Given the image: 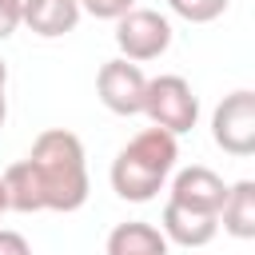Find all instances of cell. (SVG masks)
<instances>
[{
	"label": "cell",
	"instance_id": "6da1fadb",
	"mask_svg": "<svg viewBox=\"0 0 255 255\" xmlns=\"http://www.w3.org/2000/svg\"><path fill=\"white\" fill-rule=\"evenodd\" d=\"M8 211H80L88 203V163L76 131L48 128L36 135L28 159H16L4 175Z\"/></svg>",
	"mask_w": 255,
	"mask_h": 255
},
{
	"label": "cell",
	"instance_id": "7a4b0ae2",
	"mask_svg": "<svg viewBox=\"0 0 255 255\" xmlns=\"http://www.w3.org/2000/svg\"><path fill=\"white\" fill-rule=\"evenodd\" d=\"M175 159H179L175 135H167L159 128H143L112 159V171H108L112 175V191L120 199H128V203H147V199L159 195V187L175 171Z\"/></svg>",
	"mask_w": 255,
	"mask_h": 255
},
{
	"label": "cell",
	"instance_id": "3957f363",
	"mask_svg": "<svg viewBox=\"0 0 255 255\" xmlns=\"http://www.w3.org/2000/svg\"><path fill=\"white\" fill-rule=\"evenodd\" d=\"M143 116L151 120V128L167 135H183L199 120V100L183 76H155L147 80V92H143Z\"/></svg>",
	"mask_w": 255,
	"mask_h": 255
},
{
	"label": "cell",
	"instance_id": "277c9868",
	"mask_svg": "<svg viewBox=\"0 0 255 255\" xmlns=\"http://www.w3.org/2000/svg\"><path fill=\"white\" fill-rule=\"evenodd\" d=\"M116 48H120V60H131V64H143V60H155L171 48V24L167 16H159L155 8H131L116 20Z\"/></svg>",
	"mask_w": 255,
	"mask_h": 255
},
{
	"label": "cell",
	"instance_id": "5b68a950",
	"mask_svg": "<svg viewBox=\"0 0 255 255\" xmlns=\"http://www.w3.org/2000/svg\"><path fill=\"white\" fill-rule=\"evenodd\" d=\"M211 139L235 159L255 151V92L239 88L223 96V104L211 116Z\"/></svg>",
	"mask_w": 255,
	"mask_h": 255
},
{
	"label": "cell",
	"instance_id": "8992f818",
	"mask_svg": "<svg viewBox=\"0 0 255 255\" xmlns=\"http://www.w3.org/2000/svg\"><path fill=\"white\" fill-rule=\"evenodd\" d=\"M143 92H147V76L131 60H108L96 72V96L112 116H139Z\"/></svg>",
	"mask_w": 255,
	"mask_h": 255
},
{
	"label": "cell",
	"instance_id": "52a82bcc",
	"mask_svg": "<svg viewBox=\"0 0 255 255\" xmlns=\"http://www.w3.org/2000/svg\"><path fill=\"white\" fill-rule=\"evenodd\" d=\"M223 199H227V183L203 163H191V167L175 171V179H171V203H179L187 211H203V215L219 219Z\"/></svg>",
	"mask_w": 255,
	"mask_h": 255
},
{
	"label": "cell",
	"instance_id": "ba28073f",
	"mask_svg": "<svg viewBox=\"0 0 255 255\" xmlns=\"http://www.w3.org/2000/svg\"><path fill=\"white\" fill-rule=\"evenodd\" d=\"M159 231H163L167 243H179V247H203V243L215 239L219 219H215V215H203V211H187V207H179V203L167 199L163 219H159Z\"/></svg>",
	"mask_w": 255,
	"mask_h": 255
},
{
	"label": "cell",
	"instance_id": "9c48e42d",
	"mask_svg": "<svg viewBox=\"0 0 255 255\" xmlns=\"http://www.w3.org/2000/svg\"><path fill=\"white\" fill-rule=\"evenodd\" d=\"M219 219L231 239H255V179H239L227 187Z\"/></svg>",
	"mask_w": 255,
	"mask_h": 255
},
{
	"label": "cell",
	"instance_id": "30bf717a",
	"mask_svg": "<svg viewBox=\"0 0 255 255\" xmlns=\"http://www.w3.org/2000/svg\"><path fill=\"white\" fill-rule=\"evenodd\" d=\"M24 24L44 36V40H56V36H68L76 24H80V0H36L28 12H24Z\"/></svg>",
	"mask_w": 255,
	"mask_h": 255
},
{
	"label": "cell",
	"instance_id": "8fae6325",
	"mask_svg": "<svg viewBox=\"0 0 255 255\" xmlns=\"http://www.w3.org/2000/svg\"><path fill=\"white\" fill-rule=\"evenodd\" d=\"M108 255H167V239L159 227H151L143 219H128V223L112 227Z\"/></svg>",
	"mask_w": 255,
	"mask_h": 255
},
{
	"label": "cell",
	"instance_id": "7c38bea8",
	"mask_svg": "<svg viewBox=\"0 0 255 255\" xmlns=\"http://www.w3.org/2000/svg\"><path fill=\"white\" fill-rule=\"evenodd\" d=\"M227 4L231 0H167V8L175 16H183L187 24H211L227 12Z\"/></svg>",
	"mask_w": 255,
	"mask_h": 255
},
{
	"label": "cell",
	"instance_id": "4fadbf2b",
	"mask_svg": "<svg viewBox=\"0 0 255 255\" xmlns=\"http://www.w3.org/2000/svg\"><path fill=\"white\" fill-rule=\"evenodd\" d=\"M131 8H135V0H80V12H88L96 20H120Z\"/></svg>",
	"mask_w": 255,
	"mask_h": 255
},
{
	"label": "cell",
	"instance_id": "5bb4252c",
	"mask_svg": "<svg viewBox=\"0 0 255 255\" xmlns=\"http://www.w3.org/2000/svg\"><path fill=\"white\" fill-rule=\"evenodd\" d=\"M0 255H32V247H28V239L20 231L0 227Z\"/></svg>",
	"mask_w": 255,
	"mask_h": 255
},
{
	"label": "cell",
	"instance_id": "9a60e30c",
	"mask_svg": "<svg viewBox=\"0 0 255 255\" xmlns=\"http://www.w3.org/2000/svg\"><path fill=\"white\" fill-rule=\"evenodd\" d=\"M20 24H24V20H20V8H16L12 0H0V40H8Z\"/></svg>",
	"mask_w": 255,
	"mask_h": 255
},
{
	"label": "cell",
	"instance_id": "2e32d148",
	"mask_svg": "<svg viewBox=\"0 0 255 255\" xmlns=\"http://www.w3.org/2000/svg\"><path fill=\"white\" fill-rule=\"evenodd\" d=\"M4 120H8V96H4V88H0V128H4Z\"/></svg>",
	"mask_w": 255,
	"mask_h": 255
},
{
	"label": "cell",
	"instance_id": "e0dca14e",
	"mask_svg": "<svg viewBox=\"0 0 255 255\" xmlns=\"http://www.w3.org/2000/svg\"><path fill=\"white\" fill-rule=\"evenodd\" d=\"M12 4H16V8H20V20H24V12H28V8H32V4H36V0H12Z\"/></svg>",
	"mask_w": 255,
	"mask_h": 255
},
{
	"label": "cell",
	"instance_id": "ac0fdd59",
	"mask_svg": "<svg viewBox=\"0 0 255 255\" xmlns=\"http://www.w3.org/2000/svg\"><path fill=\"white\" fill-rule=\"evenodd\" d=\"M8 211V191H4V179H0V215Z\"/></svg>",
	"mask_w": 255,
	"mask_h": 255
},
{
	"label": "cell",
	"instance_id": "d6986e66",
	"mask_svg": "<svg viewBox=\"0 0 255 255\" xmlns=\"http://www.w3.org/2000/svg\"><path fill=\"white\" fill-rule=\"evenodd\" d=\"M4 84H8V64L0 60V88H4Z\"/></svg>",
	"mask_w": 255,
	"mask_h": 255
}]
</instances>
